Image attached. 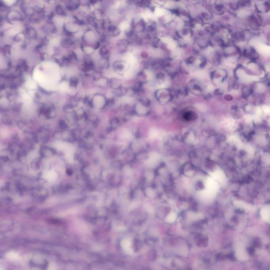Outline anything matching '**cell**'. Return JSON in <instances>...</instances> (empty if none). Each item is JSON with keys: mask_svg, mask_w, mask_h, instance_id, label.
Returning a JSON list of instances; mask_svg holds the SVG:
<instances>
[{"mask_svg": "<svg viewBox=\"0 0 270 270\" xmlns=\"http://www.w3.org/2000/svg\"><path fill=\"white\" fill-rule=\"evenodd\" d=\"M229 72L224 68L215 69L211 74V79L215 86H219L227 82L229 78Z\"/></svg>", "mask_w": 270, "mask_h": 270, "instance_id": "6da1fadb", "label": "cell"}, {"mask_svg": "<svg viewBox=\"0 0 270 270\" xmlns=\"http://www.w3.org/2000/svg\"><path fill=\"white\" fill-rule=\"evenodd\" d=\"M156 98L159 102L165 104L169 102L171 99V92L167 89H160L156 92Z\"/></svg>", "mask_w": 270, "mask_h": 270, "instance_id": "7a4b0ae2", "label": "cell"}, {"mask_svg": "<svg viewBox=\"0 0 270 270\" xmlns=\"http://www.w3.org/2000/svg\"><path fill=\"white\" fill-rule=\"evenodd\" d=\"M241 84L234 76H229L227 81V90L229 92H239Z\"/></svg>", "mask_w": 270, "mask_h": 270, "instance_id": "3957f363", "label": "cell"}, {"mask_svg": "<svg viewBox=\"0 0 270 270\" xmlns=\"http://www.w3.org/2000/svg\"><path fill=\"white\" fill-rule=\"evenodd\" d=\"M6 19L8 22H19L23 21L22 15L20 12L17 11H10L6 16Z\"/></svg>", "mask_w": 270, "mask_h": 270, "instance_id": "277c9868", "label": "cell"}, {"mask_svg": "<svg viewBox=\"0 0 270 270\" xmlns=\"http://www.w3.org/2000/svg\"><path fill=\"white\" fill-rule=\"evenodd\" d=\"M205 184L207 190L211 192L213 194H215L219 189V184L216 181L211 177L207 179Z\"/></svg>", "mask_w": 270, "mask_h": 270, "instance_id": "5b68a950", "label": "cell"}, {"mask_svg": "<svg viewBox=\"0 0 270 270\" xmlns=\"http://www.w3.org/2000/svg\"><path fill=\"white\" fill-rule=\"evenodd\" d=\"M24 33L26 35V38L29 39H35L38 36L36 31L32 27H27L25 29Z\"/></svg>", "mask_w": 270, "mask_h": 270, "instance_id": "8992f818", "label": "cell"}, {"mask_svg": "<svg viewBox=\"0 0 270 270\" xmlns=\"http://www.w3.org/2000/svg\"><path fill=\"white\" fill-rule=\"evenodd\" d=\"M211 178L220 183L224 182L225 176L222 171H217L211 174Z\"/></svg>", "mask_w": 270, "mask_h": 270, "instance_id": "52a82bcc", "label": "cell"}, {"mask_svg": "<svg viewBox=\"0 0 270 270\" xmlns=\"http://www.w3.org/2000/svg\"><path fill=\"white\" fill-rule=\"evenodd\" d=\"M80 5L79 0H68L66 4V8L68 10L74 11L79 8Z\"/></svg>", "mask_w": 270, "mask_h": 270, "instance_id": "ba28073f", "label": "cell"}, {"mask_svg": "<svg viewBox=\"0 0 270 270\" xmlns=\"http://www.w3.org/2000/svg\"><path fill=\"white\" fill-rule=\"evenodd\" d=\"M261 216L266 221H270V205L264 207L261 210Z\"/></svg>", "mask_w": 270, "mask_h": 270, "instance_id": "9c48e42d", "label": "cell"}, {"mask_svg": "<svg viewBox=\"0 0 270 270\" xmlns=\"http://www.w3.org/2000/svg\"><path fill=\"white\" fill-rule=\"evenodd\" d=\"M103 15L104 13L100 9H96L94 11L93 13V17L94 18L95 20L97 22H102L103 20Z\"/></svg>", "mask_w": 270, "mask_h": 270, "instance_id": "30bf717a", "label": "cell"}, {"mask_svg": "<svg viewBox=\"0 0 270 270\" xmlns=\"http://www.w3.org/2000/svg\"><path fill=\"white\" fill-rule=\"evenodd\" d=\"M184 117L187 121H192L195 120L197 118V115L195 112L193 111H189L185 114Z\"/></svg>", "mask_w": 270, "mask_h": 270, "instance_id": "8fae6325", "label": "cell"}, {"mask_svg": "<svg viewBox=\"0 0 270 270\" xmlns=\"http://www.w3.org/2000/svg\"><path fill=\"white\" fill-rule=\"evenodd\" d=\"M124 249L126 251H127L128 253H133V251L131 248V242L129 240H125L124 243Z\"/></svg>", "mask_w": 270, "mask_h": 270, "instance_id": "7c38bea8", "label": "cell"}, {"mask_svg": "<svg viewBox=\"0 0 270 270\" xmlns=\"http://www.w3.org/2000/svg\"><path fill=\"white\" fill-rule=\"evenodd\" d=\"M223 98L226 102H232L236 100L235 96L231 93L224 94L223 95Z\"/></svg>", "mask_w": 270, "mask_h": 270, "instance_id": "4fadbf2b", "label": "cell"}, {"mask_svg": "<svg viewBox=\"0 0 270 270\" xmlns=\"http://www.w3.org/2000/svg\"><path fill=\"white\" fill-rule=\"evenodd\" d=\"M55 11L56 14L59 16H64L66 15L65 10L64 9V7L60 4L56 6Z\"/></svg>", "mask_w": 270, "mask_h": 270, "instance_id": "5bb4252c", "label": "cell"}, {"mask_svg": "<svg viewBox=\"0 0 270 270\" xmlns=\"http://www.w3.org/2000/svg\"><path fill=\"white\" fill-rule=\"evenodd\" d=\"M25 38H26V36L24 32L19 33L14 36V40L16 42H20L21 41H23V40Z\"/></svg>", "mask_w": 270, "mask_h": 270, "instance_id": "9a60e30c", "label": "cell"}, {"mask_svg": "<svg viewBox=\"0 0 270 270\" xmlns=\"http://www.w3.org/2000/svg\"><path fill=\"white\" fill-rule=\"evenodd\" d=\"M124 64L122 62H121V61H117V62H115V64H114V67H115V69L116 70H117V71H122L124 70V67H125V66H124Z\"/></svg>", "mask_w": 270, "mask_h": 270, "instance_id": "2e32d148", "label": "cell"}, {"mask_svg": "<svg viewBox=\"0 0 270 270\" xmlns=\"http://www.w3.org/2000/svg\"><path fill=\"white\" fill-rule=\"evenodd\" d=\"M176 219V215L174 213H171L167 217V221L169 223L173 222Z\"/></svg>", "mask_w": 270, "mask_h": 270, "instance_id": "e0dca14e", "label": "cell"}, {"mask_svg": "<svg viewBox=\"0 0 270 270\" xmlns=\"http://www.w3.org/2000/svg\"><path fill=\"white\" fill-rule=\"evenodd\" d=\"M100 52L101 55L104 56V57H105L108 54V51L107 50V49L105 47H102V48L100 49Z\"/></svg>", "mask_w": 270, "mask_h": 270, "instance_id": "ac0fdd59", "label": "cell"}]
</instances>
